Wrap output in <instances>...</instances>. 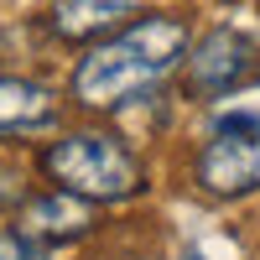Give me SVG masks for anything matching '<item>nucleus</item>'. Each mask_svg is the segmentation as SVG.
Returning <instances> with one entry per match:
<instances>
[{"instance_id": "f257e3e1", "label": "nucleus", "mask_w": 260, "mask_h": 260, "mask_svg": "<svg viewBox=\"0 0 260 260\" xmlns=\"http://www.w3.org/2000/svg\"><path fill=\"white\" fill-rule=\"evenodd\" d=\"M192 47L187 21L177 16H141L120 26L115 37H99L89 57L73 73V99L89 110H125L146 94H156L161 83L182 68Z\"/></svg>"}, {"instance_id": "f03ea898", "label": "nucleus", "mask_w": 260, "mask_h": 260, "mask_svg": "<svg viewBox=\"0 0 260 260\" xmlns=\"http://www.w3.org/2000/svg\"><path fill=\"white\" fill-rule=\"evenodd\" d=\"M42 167H47V177L62 192H78L89 203H125L146 187L141 156L125 141L99 136V130H83V136H68V141L47 146Z\"/></svg>"}, {"instance_id": "7ed1b4c3", "label": "nucleus", "mask_w": 260, "mask_h": 260, "mask_svg": "<svg viewBox=\"0 0 260 260\" xmlns=\"http://www.w3.org/2000/svg\"><path fill=\"white\" fill-rule=\"evenodd\" d=\"M260 68V52L245 31L234 26H213L208 37H198L182 57V78L192 99H224L234 89H245Z\"/></svg>"}, {"instance_id": "20e7f679", "label": "nucleus", "mask_w": 260, "mask_h": 260, "mask_svg": "<svg viewBox=\"0 0 260 260\" xmlns=\"http://www.w3.org/2000/svg\"><path fill=\"white\" fill-rule=\"evenodd\" d=\"M192 177L208 198H245L260 192V125H213Z\"/></svg>"}, {"instance_id": "39448f33", "label": "nucleus", "mask_w": 260, "mask_h": 260, "mask_svg": "<svg viewBox=\"0 0 260 260\" xmlns=\"http://www.w3.org/2000/svg\"><path fill=\"white\" fill-rule=\"evenodd\" d=\"M94 229V208L89 198H78V192H52V198H31L21 208V234H31L37 245L47 240H78V234Z\"/></svg>"}, {"instance_id": "423d86ee", "label": "nucleus", "mask_w": 260, "mask_h": 260, "mask_svg": "<svg viewBox=\"0 0 260 260\" xmlns=\"http://www.w3.org/2000/svg\"><path fill=\"white\" fill-rule=\"evenodd\" d=\"M57 120V99L26 78H0V130H37Z\"/></svg>"}, {"instance_id": "0eeeda50", "label": "nucleus", "mask_w": 260, "mask_h": 260, "mask_svg": "<svg viewBox=\"0 0 260 260\" xmlns=\"http://www.w3.org/2000/svg\"><path fill=\"white\" fill-rule=\"evenodd\" d=\"M125 0H62L52 11V31L68 37V42H94V37H110V26H120Z\"/></svg>"}, {"instance_id": "6e6552de", "label": "nucleus", "mask_w": 260, "mask_h": 260, "mask_svg": "<svg viewBox=\"0 0 260 260\" xmlns=\"http://www.w3.org/2000/svg\"><path fill=\"white\" fill-rule=\"evenodd\" d=\"M0 260H42V245L21 229H6L0 234Z\"/></svg>"}, {"instance_id": "1a4fd4ad", "label": "nucleus", "mask_w": 260, "mask_h": 260, "mask_svg": "<svg viewBox=\"0 0 260 260\" xmlns=\"http://www.w3.org/2000/svg\"><path fill=\"white\" fill-rule=\"evenodd\" d=\"M255 6H260V0H255Z\"/></svg>"}]
</instances>
